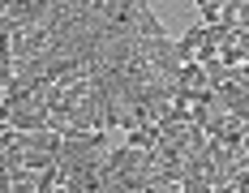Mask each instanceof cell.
<instances>
[{"mask_svg": "<svg viewBox=\"0 0 249 193\" xmlns=\"http://www.w3.org/2000/svg\"><path fill=\"white\" fill-rule=\"evenodd\" d=\"M159 138H163V133H159V124H155V121H146V124H138V129H129V133H124V142L138 146V150H155Z\"/></svg>", "mask_w": 249, "mask_h": 193, "instance_id": "obj_1", "label": "cell"}, {"mask_svg": "<svg viewBox=\"0 0 249 193\" xmlns=\"http://www.w3.org/2000/svg\"><path fill=\"white\" fill-rule=\"evenodd\" d=\"M138 35H142V39H150V35H155V39H163V35H168V26L155 18L150 0H142V9H138Z\"/></svg>", "mask_w": 249, "mask_h": 193, "instance_id": "obj_2", "label": "cell"}, {"mask_svg": "<svg viewBox=\"0 0 249 193\" xmlns=\"http://www.w3.org/2000/svg\"><path fill=\"white\" fill-rule=\"evenodd\" d=\"M194 4H198V18L211 26V22H219V13H224L228 0H194Z\"/></svg>", "mask_w": 249, "mask_h": 193, "instance_id": "obj_3", "label": "cell"}]
</instances>
